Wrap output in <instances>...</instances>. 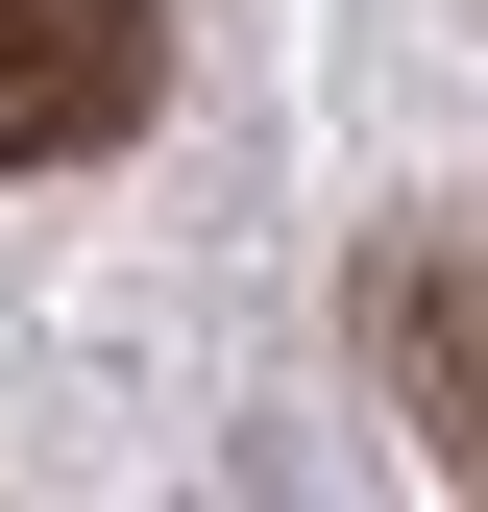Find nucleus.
Segmentation results:
<instances>
[{
  "label": "nucleus",
  "instance_id": "f257e3e1",
  "mask_svg": "<svg viewBox=\"0 0 488 512\" xmlns=\"http://www.w3.org/2000/svg\"><path fill=\"white\" fill-rule=\"evenodd\" d=\"M171 98V0H0V171H98Z\"/></svg>",
  "mask_w": 488,
  "mask_h": 512
},
{
  "label": "nucleus",
  "instance_id": "f03ea898",
  "mask_svg": "<svg viewBox=\"0 0 488 512\" xmlns=\"http://www.w3.org/2000/svg\"><path fill=\"white\" fill-rule=\"evenodd\" d=\"M366 342H391V391L440 415V464L488 488V269H464V244H391V293H366Z\"/></svg>",
  "mask_w": 488,
  "mask_h": 512
}]
</instances>
